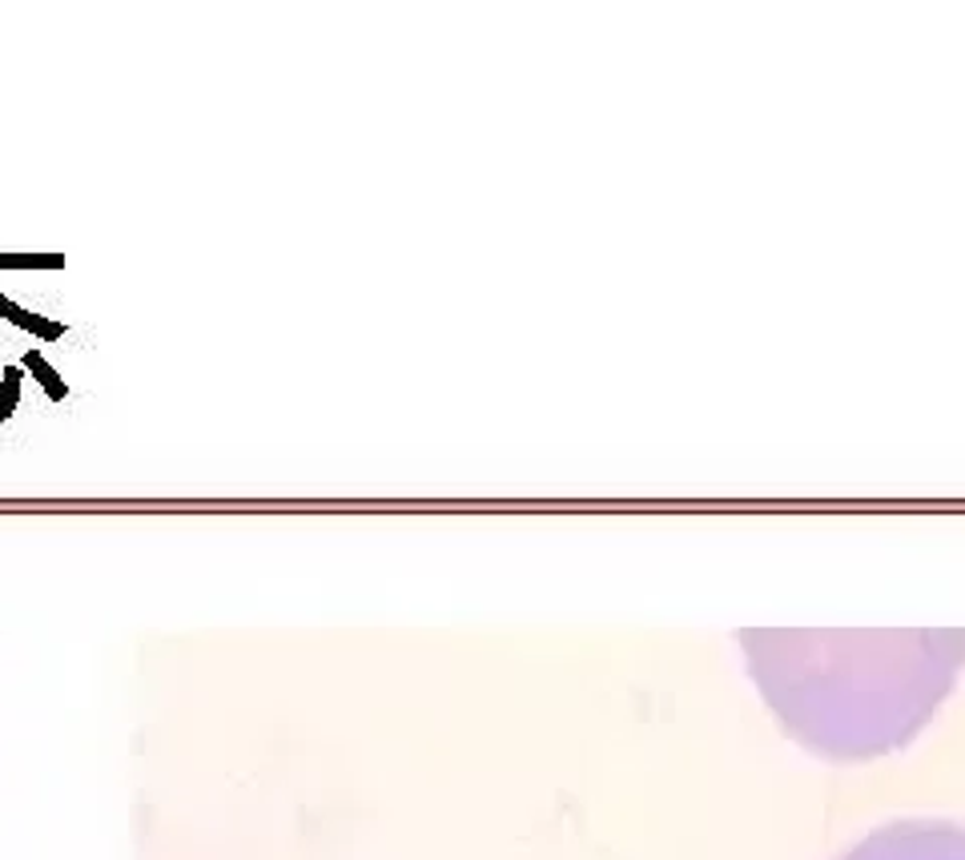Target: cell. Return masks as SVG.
Returning <instances> with one entry per match:
<instances>
[{"label":"cell","instance_id":"7","mask_svg":"<svg viewBox=\"0 0 965 860\" xmlns=\"http://www.w3.org/2000/svg\"><path fill=\"white\" fill-rule=\"evenodd\" d=\"M16 310H21V306L12 302V298H4V294H0V318H9V322H12V318H16Z\"/></svg>","mask_w":965,"mask_h":860},{"label":"cell","instance_id":"8","mask_svg":"<svg viewBox=\"0 0 965 860\" xmlns=\"http://www.w3.org/2000/svg\"><path fill=\"white\" fill-rule=\"evenodd\" d=\"M0 423H4V414H0Z\"/></svg>","mask_w":965,"mask_h":860},{"label":"cell","instance_id":"6","mask_svg":"<svg viewBox=\"0 0 965 860\" xmlns=\"http://www.w3.org/2000/svg\"><path fill=\"white\" fill-rule=\"evenodd\" d=\"M16 399H21V370L9 366V370H4V394H0V414H4V418L16 411Z\"/></svg>","mask_w":965,"mask_h":860},{"label":"cell","instance_id":"1","mask_svg":"<svg viewBox=\"0 0 965 860\" xmlns=\"http://www.w3.org/2000/svg\"><path fill=\"white\" fill-rule=\"evenodd\" d=\"M740 643L788 727L837 756L921 727L965 660V631H745Z\"/></svg>","mask_w":965,"mask_h":860},{"label":"cell","instance_id":"4","mask_svg":"<svg viewBox=\"0 0 965 860\" xmlns=\"http://www.w3.org/2000/svg\"><path fill=\"white\" fill-rule=\"evenodd\" d=\"M65 254H0V270H60Z\"/></svg>","mask_w":965,"mask_h":860},{"label":"cell","instance_id":"2","mask_svg":"<svg viewBox=\"0 0 965 860\" xmlns=\"http://www.w3.org/2000/svg\"><path fill=\"white\" fill-rule=\"evenodd\" d=\"M837 860H965V824L905 816L873 828Z\"/></svg>","mask_w":965,"mask_h":860},{"label":"cell","instance_id":"5","mask_svg":"<svg viewBox=\"0 0 965 860\" xmlns=\"http://www.w3.org/2000/svg\"><path fill=\"white\" fill-rule=\"evenodd\" d=\"M12 322H16L21 330H29V334H33V339H41V342H57L60 334H65V326H60V322H48V318H41V314H29V310H16V318H12Z\"/></svg>","mask_w":965,"mask_h":860},{"label":"cell","instance_id":"3","mask_svg":"<svg viewBox=\"0 0 965 860\" xmlns=\"http://www.w3.org/2000/svg\"><path fill=\"white\" fill-rule=\"evenodd\" d=\"M21 363H24V370H29V375H33L36 382L45 387V394H48V399H53V402H60V399H65V394H69V387H65V378H60L57 370H53V366H48L45 358H41V354H36V351L24 354Z\"/></svg>","mask_w":965,"mask_h":860}]
</instances>
